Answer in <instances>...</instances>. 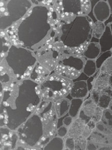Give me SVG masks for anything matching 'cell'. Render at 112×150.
I'll return each mask as SVG.
<instances>
[{"instance_id":"obj_1","label":"cell","mask_w":112,"mask_h":150,"mask_svg":"<svg viewBox=\"0 0 112 150\" xmlns=\"http://www.w3.org/2000/svg\"><path fill=\"white\" fill-rule=\"evenodd\" d=\"M91 30L90 25L86 17H77L70 24L62 26L61 40L67 47H79L88 39Z\"/></svg>"},{"instance_id":"obj_2","label":"cell","mask_w":112,"mask_h":150,"mask_svg":"<svg viewBox=\"0 0 112 150\" xmlns=\"http://www.w3.org/2000/svg\"><path fill=\"white\" fill-rule=\"evenodd\" d=\"M20 138L31 146H33L42 135V122L34 115L27 122L23 127L18 130Z\"/></svg>"},{"instance_id":"obj_3","label":"cell","mask_w":112,"mask_h":150,"mask_svg":"<svg viewBox=\"0 0 112 150\" xmlns=\"http://www.w3.org/2000/svg\"><path fill=\"white\" fill-rule=\"evenodd\" d=\"M84 64L82 58L70 56L62 59L58 66L57 71L63 77L75 80L80 75Z\"/></svg>"},{"instance_id":"obj_4","label":"cell","mask_w":112,"mask_h":150,"mask_svg":"<svg viewBox=\"0 0 112 150\" xmlns=\"http://www.w3.org/2000/svg\"><path fill=\"white\" fill-rule=\"evenodd\" d=\"M97 105L92 99L86 100L84 103L83 107L80 111L79 118L84 120L86 124H87L92 118L97 109Z\"/></svg>"},{"instance_id":"obj_5","label":"cell","mask_w":112,"mask_h":150,"mask_svg":"<svg viewBox=\"0 0 112 150\" xmlns=\"http://www.w3.org/2000/svg\"><path fill=\"white\" fill-rule=\"evenodd\" d=\"M110 9L108 4L105 1H99L95 5L94 13L98 21L102 22L106 21L110 16Z\"/></svg>"},{"instance_id":"obj_6","label":"cell","mask_w":112,"mask_h":150,"mask_svg":"<svg viewBox=\"0 0 112 150\" xmlns=\"http://www.w3.org/2000/svg\"><path fill=\"white\" fill-rule=\"evenodd\" d=\"M88 86L84 81H76L73 84L70 92L71 97L81 99L86 96L88 93Z\"/></svg>"},{"instance_id":"obj_7","label":"cell","mask_w":112,"mask_h":150,"mask_svg":"<svg viewBox=\"0 0 112 150\" xmlns=\"http://www.w3.org/2000/svg\"><path fill=\"white\" fill-rule=\"evenodd\" d=\"M101 52L110 51L112 47V34L109 26H106L104 32L99 40Z\"/></svg>"},{"instance_id":"obj_8","label":"cell","mask_w":112,"mask_h":150,"mask_svg":"<svg viewBox=\"0 0 112 150\" xmlns=\"http://www.w3.org/2000/svg\"><path fill=\"white\" fill-rule=\"evenodd\" d=\"M112 101V88L108 86L100 91V96L97 105L101 108L106 109L109 107Z\"/></svg>"},{"instance_id":"obj_9","label":"cell","mask_w":112,"mask_h":150,"mask_svg":"<svg viewBox=\"0 0 112 150\" xmlns=\"http://www.w3.org/2000/svg\"><path fill=\"white\" fill-rule=\"evenodd\" d=\"M85 124L84 121L80 118L75 120L68 131V135L70 137L76 138L82 135L85 127Z\"/></svg>"},{"instance_id":"obj_10","label":"cell","mask_w":112,"mask_h":150,"mask_svg":"<svg viewBox=\"0 0 112 150\" xmlns=\"http://www.w3.org/2000/svg\"><path fill=\"white\" fill-rule=\"evenodd\" d=\"M63 11L65 12H71L75 14L81 13V1H63Z\"/></svg>"},{"instance_id":"obj_11","label":"cell","mask_w":112,"mask_h":150,"mask_svg":"<svg viewBox=\"0 0 112 150\" xmlns=\"http://www.w3.org/2000/svg\"><path fill=\"white\" fill-rule=\"evenodd\" d=\"M70 104L67 99H62L58 100L55 105L56 111L57 116L58 117H62L67 111L69 109Z\"/></svg>"},{"instance_id":"obj_12","label":"cell","mask_w":112,"mask_h":150,"mask_svg":"<svg viewBox=\"0 0 112 150\" xmlns=\"http://www.w3.org/2000/svg\"><path fill=\"white\" fill-rule=\"evenodd\" d=\"M110 75L101 72L95 81L94 88L101 91L109 86Z\"/></svg>"},{"instance_id":"obj_13","label":"cell","mask_w":112,"mask_h":150,"mask_svg":"<svg viewBox=\"0 0 112 150\" xmlns=\"http://www.w3.org/2000/svg\"><path fill=\"white\" fill-rule=\"evenodd\" d=\"M101 50L99 45L97 43L91 42L86 50L84 52V55L89 59H94L98 56Z\"/></svg>"},{"instance_id":"obj_14","label":"cell","mask_w":112,"mask_h":150,"mask_svg":"<svg viewBox=\"0 0 112 150\" xmlns=\"http://www.w3.org/2000/svg\"><path fill=\"white\" fill-rule=\"evenodd\" d=\"M82 103L83 100L81 99L75 98L71 100L69 109V115L71 117H76Z\"/></svg>"},{"instance_id":"obj_15","label":"cell","mask_w":112,"mask_h":150,"mask_svg":"<svg viewBox=\"0 0 112 150\" xmlns=\"http://www.w3.org/2000/svg\"><path fill=\"white\" fill-rule=\"evenodd\" d=\"M105 25L102 22L97 21L93 25V37L97 39L101 38L105 30Z\"/></svg>"},{"instance_id":"obj_16","label":"cell","mask_w":112,"mask_h":150,"mask_svg":"<svg viewBox=\"0 0 112 150\" xmlns=\"http://www.w3.org/2000/svg\"><path fill=\"white\" fill-rule=\"evenodd\" d=\"M63 148V140L59 137H55L45 146L44 150H62Z\"/></svg>"},{"instance_id":"obj_17","label":"cell","mask_w":112,"mask_h":150,"mask_svg":"<svg viewBox=\"0 0 112 150\" xmlns=\"http://www.w3.org/2000/svg\"><path fill=\"white\" fill-rule=\"evenodd\" d=\"M101 121L110 129L112 132V111L109 109H106L103 111Z\"/></svg>"},{"instance_id":"obj_18","label":"cell","mask_w":112,"mask_h":150,"mask_svg":"<svg viewBox=\"0 0 112 150\" xmlns=\"http://www.w3.org/2000/svg\"><path fill=\"white\" fill-rule=\"evenodd\" d=\"M96 63L91 60H89L84 67V73L88 76H92L96 71Z\"/></svg>"},{"instance_id":"obj_19","label":"cell","mask_w":112,"mask_h":150,"mask_svg":"<svg viewBox=\"0 0 112 150\" xmlns=\"http://www.w3.org/2000/svg\"><path fill=\"white\" fill-rule=\"evenodd\" d=\"M86 139L84 136H80L75 138V149L77 150H83L86 148Z\"/></svg>"},{"instance_id":"obj_20","label":"cell","mask_w":112,"mask_h":150,"mask_svg":"<svg viewBox=\"0 0 112 150\" xmlns=\"http://www.w3.org/2000/svg\"><path fill=\"white\" fill-rule=\"evenodd\" d=\"M101 71L108 75L112 73V56L104 61L101 66Z\"/></svg>"},{"instance_id":"obj_21","label":"cell","mask_w":112,"mask_h":150,"mask_svg":"<svg viewBox=\"0 0 112 150\" xmlns=\"http://www.w3.org/2000/svg\"><path fill=\"white\" fill-rule=\"evenodd\" d=\"M112 55V52L110 51L105 52L104 53L102 54L96 61V66L97 68L99 69L100 67H101L104 61H106L107 59H108V58L111 57Z\"/></svg>"},{"instance_id":"obj_22","label":"cell","mask_w":112,"mask_h":150,"mask_svg":"<svg viewBox=\"0 0 112 150\" xmlns=\"http://www.w3.org/2000/svg\"><path fill=\"white\" fill-rule=\"evenodd\" d=\"M96 127L97 130L99 131V132L103 133L104 134H108L112 133L110 129L108 128V127L106 126L102 121L101 122L99 121L98 122H97Z\"/></svg>"},{"instance_id":"obj_23","label":"cell","mask_w":112,"mask_h":150,"mask_svg":"<svg viewBox=\"0 0 112 150\" xmlns=\"http://www.w3.org/2000/svg\"><path fill=\"white\" fill-rule=\"evenodd\" d=\"M81 13L87 14L88 13L89 11L90 10L91 5L89 1H81Z\"/></svg>"},{"instance_id":"obj_24","label":"cell","mask_w":112,"mask_h":150,"mask_svg":"<svg viewBox=\"0 0 112 150\" xmlns=\"http://www.w3.org/2000/svg\"><path fill=\"white\" fill-rule=\"evenodd\" d=\"M102 113H103V111L101 108L99 107H97L96 110L95 111L94 115L92 118V120H93L95 122H98L100 120H101Z\"/></svg>"},{"instance_id":"obj_25","label":"cell","mask_w":112,"mask_h":150,"mask_svg":"<svg viewBox=\"0 0 112 150\" xmlns=\"http://www.w3.org/2000/svg\"><path fill=\"white\" fill-rule=\"evenodd\" d=\"M100 91H101L94 88L91 93V99L97 104H98L99 101Z\"/></svg>"},{"instance_id":"obj_26","label":"cell","mask_w":112,"mask_h":150,"mask_svg":"<svg viewBox=\"0 0 112 150\" xmlns=\"http://www.w3.org/2000/svg\"><path fill=\"white\" fill-rule=\"evenodd\" d=\"M66 146L70 150H73L75 149V141L73 138L70 137L67 138L66 140Z\"/></svg>"},{"instance_id":"obj_27","label":"cell","mask_w":112,"mask_h":150,"mask_svg":"<svg viewBox=\"0 0 112 150\" xmlns=\"http://www.w3.org/2000/svg\"><path fill=\"white\" fill-rule=\"evenodd\" d=\"M92 129L90 128V127L88 126V125H87L85 127L84 129L83 130V133L82 135L84 136L85 138L88 137L89 136H90L91 133V131H92Z\"/></svg>"},{"instance_id":"obj_28","label":"cell","mask_w":112,"mask_h":150,"mask_svg":"<svg viewBox=\"0 0 112 150\" xmlns=\"http://www.w3.org/2000/svg\"><path fill=\"white\" fill-rule=\"evenodd\" d=\"M98 72H97V73L95 74L93 76L91 77L90 78H89L88 80H87V86H88V88L89 91H90L91 89H92V82L94 80L95 78L97 77V74H98Z\"/></svg>"},{"instance_id":"obj_29","label":"cell","mask_w":112,"mask_h":150,"mask_svg":"<svg viewBox=\"0 0 112 150\" xmlns=\"http://www.w3.org/2000/svg\"><path fill=\"white\" fill-rule=\"evenodd\" d=\"M89 79L88 76H87L85 74L83 73L81 74L79 76V77H77V78L73 80V82H76V81H84V80H86Z\"/></svg>"},{"instance_id":"obj_30","label":"cell","mask_w":112,"mask_h":150,"mask_svg":"<svg viewBox=\"0 0 112 150\" xmlns=\"http://www.w3.org/2000/svg\"><path fill=\"white\" fill-rule=\"evenodd\" d=\"M66 133H67V129L64 127L60 128L58 130V134L59 136H61V137L65 136Z\"/></svg>"},{"instance_id":"obj_31","label":"cell","mask_w":112,"mask_h":150,"mask_svg":"<svg viewBox=\"0 0 112 150\" xmlns=\"http://www.w3.org/2000/svg\"><path fill=\"white\" fill-rule=\"evenodd\" d=\"M87 149L88 150H97V146H95V144L91 142L90 141L88 142V143L87 144Z\"/></svg>"},{"instance_id":"obj_32","label":"cell","mask_w":112,"mask_h":150,"mask_svg":"<svg viewBox=\"0 0 112 150\" xmlns=\"http://www.w3.org/2000/svg\"><path fill=\"white\" fill-rule=\"evenodd\" d=\"M68 116V115H67ZM65 117L64 120H63V122L64 124L66 125V126H69V125L70 124L71 121H72V119L71 117Z\"/></svg>"},{"instance_id":"obj_33","label":"cell","mask_w":112,"mask_h":150,"mask_svg":"<svg viewBox=\"0 0 112 150\" xmlns=\"http://www.w3.org/2000/svg\"><path fill=\"white\" fill-rule=\"evenodd\" d=\"M68 115L67 114V115H65V116H64L63 117H61L60 119H59L58 122V125H57V127H58V128H60V127L62 126L64 119V118H65V117H66V116H67Z\"/></svg>"},{"instance_id":"obj_34","label":"cell","mask_w":112,"mask_h":150,"mask_svg":"<svg viewBox=\"0 0 112 150\" xmlns=\"http://www.w3.org/2000/svg\"><path fill=\"white\" fill-rule=\"evenodd\" d=\"M16 139H17V137L15 135H14L13 137H12V148H14L15 146V143L16 142Z\"/></svg>"},{"instance_id":"obj_35","label":"cell","mask_w":112,"mask_h":150,"mask_svg":"<svg viewBox=\"0 0 112 150\" xmlns=\"http://www.w3.org/2000/svg\"><path fill=\"white\" fill-rule=\"evenodd\" d=\"M111 22L112 23V14H111V16L108 17V19L105 21L104 22V25H107L108 23H110Z\"/></svg>"},{"instance_id":"obj_36","label":"cell","mask_w":112,"mask_h":150,"mask_svg":"<svg viewBox=\"0 0 112 150\" xmlns=\"http://www.w3.org/2000/svg\"><path fill=\"white\" fill-rule=\"evenodd\" d=\"M1 133H2V134H8L9 133V131L7 129H1Z\"/></svg>"},{"instance_id":"obj_37","label":"cell","mask_w":112,"mask_h":150,"mask_svg":"<svg viewBox=\"0 0 112 150\" xmlns=\"http://www.w3.org/2000/svg\"><path fill=\"white\" fill-rule=\"evenodd\" d=\"M109 86L112 88V73L110 75L109 77Z\"/></svg>"},{"instance_id":"obj_38","label":"cell","mask_w":112,"mask_h":150,"mask_svg":"<svg viewBox=\"0 0 112 150\" xmlns=\"http://www.w3.org/2000/svg\"><path fill=\"white\" fill-rule=\"evenodd\" d=\"M108 4L110 7V12L111 14H112V0H108Z\"/></svg>"},{"instance_id":"obj_39","label":"cell","mask_w":112,"mask_h":150,"mask_svg":"<svg viewBox=\"0 0 112 150\" xmlns=\"http://www.w3.org/2000/svg\"><path fill=\"white\" fill-rule=\"evenodd\" d=\"M99 42L98 39L97 38H94V37H93L92 40H91V42H95V43H97Z\"/></svg>"},{"instance_id":"obj_40","label":"cell","mask_w":112,"mask_h":150,"mask_svg":"<svg viewBox=\"0 0 112 150\" xmlns=\"http://www.w3.org/2000/svg\"><path fill=\"white\" fill-rule=\"evenodd\" d=\"M108 108H109V109H110L112 111V101H111V102L110 104L109 105Z\"/></svg>"},{"instance_id":"obj_41","label":"cell","mask_w":112,"mask_h":150,"mask_svg":"<svg viewBox=\"0 0 112 150\" xmlns=\"http://www.w3.org/2000/svg\"><path fill=\"white\" fill-rule=\"evenodd\" d=\"M111 32H112V24H111Z\"/></svg>"},{"instance_id":"obj_42","label":"cell","mask_w":112,"mask_h":150,"mask_svg":"<svg viewBox=\"0 0 112 150\" xmlns=\"http://www.w3.org/2000/svg\"><path fill=\"white\" fill-rule=\"evenodd\" d=\"M18 150H24V149L22 148H20H20H18Z\"/></svg>"}]
</instances>
